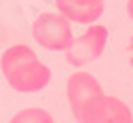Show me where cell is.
Here are the masks:
<instances>
[{
	"mask_svg": "<svg viewBox=\"0 0 133 123\" xmlns=\"http://www.w3.org/2000/svg\"><path fill=\"white\" fill-rule=\"evenodd\" d=\"M0 72L6 79L9 87L19 93H36L42 91L51 83V68L40 57L36 51L19 43L11 45L0 55Z\"/></svg>",
	"mask_w": 133,
	"mask_h": 123,
	"instance_id": "cell-1",
	"label": "cell"
},
{
	"mask_svg": "<svg viewBox=\"0 0 133 123\" xmlns=\"http://www.w3.org/2000/svg\"><path fill=\"white\" fill-rule=\"evenodd\" d=\"M65 93H68L70 110L78 123H85L91 108L106 96L99 81L91 72H85V70H78V72L70 74L68 85H65Z\"/></svg>",
	"mask_w": 133,
	"mask_h": 123,
	"instance_id": "cell-2",
	"label": "cell"
},
{
	"mask_svg": "<svg viewBox=\"0 0 133 123\" xmlns=\"http://www.w3.org/2000/svg\"><path fill=\"white\" fill-rule=\"evenodd\" d=\"M32 36L46 51H63L74 43L70 21L59 13H40L32 21Z\"/></svg>",
	"mask_w": 133,
	"mask_h": 123,
	"instance_id": "cell-3",
	"label": "cell"
},
{
	"mask_svg": "<svg viewBox=\"0 0 133 123\" xmlns=\"http://www.w3.org/2000/svg\"><path fill=\"white\" fill-rule=\"evenodd\" d=\"M106 45H108V28L102 24H91L78 38H74V43L63 53L70 66L82 68L102 57V53L106 51Z\"/></svg>",
	"mask_w": 133,
	"mask_h": 123,
	"instance_id": "cell-4",
	"label": "cell"
},
{
	"mask_svg": "<svg viewBox=\"0 0 133 123\" xmlns=\"http://www.w3.org/2000/svg\"><path fill=\"white\" fill-rule=\"evenodd\" d=\"M104 2L106 0H55V7L68 21L91 26L104 15Z\"/></svg>",
	"mask_w": 133,
	"mask_h": 123,
	"instance_id": "cell-5",
	"label": "cell"
},
{
	"mask_svg": "<svg viewBox=\"0 0 133 123\" xmlns=\"http://www.w3.org/2000/svg\"><path fill=\"white\" fill-rule=\"evenodd\" d=\"M85 123H133V113L123 100L106 93L91 108Z\"/></svg>",
	"mask_w": 133,
	"mask_h": 123,
	"instance_id": "cell-6",
	"label": "cell"
},
{
	"mask_svg": "<svg viewBox=\"0 0 133 123\" xmlns=\"http://www.w3.org/2000/svg\"><path fill=\"white\" fill-rule=\"evenodd\" d=\"M9 123H55V119L51 117V113L44 110V108H38V106H30V108H23L19 113H15Z\"/></svg>",
	"mask_w": 133,
	"mask_h": 123,
	"instance_id": "cell-7",
	"label": "cell"
},
{
	"mask_svg": "<svg viewBox=\"0 0 133 123\" xmlns=\"http://www.w3.org/2000/svg\"><path fill=\"white\" fill-rule=\"evenodd\" d=\"M127 49H129V64H131V68H133V36L129 38V47H127Z\"/></svg>",
	"mask_w": 133,
	"mask_h": 123,
	"instance_id": "cell-8",
	"label": "cell"
},
{
	"mask_svg": "<svg viewBox=\"0 0 133 123\" xmlns=\"http://www.w3.org/2000/svg\"><path fill=\"white\" fill-rule=\"evenodd\" d=\"M127 15L131 17V21H133V0H127Z\"/></svg>",
	"mask_w": 133,
	"mask_h": 123,
	"instance_id": "cell-9",
	"label": "cell"
}]
</instances>
